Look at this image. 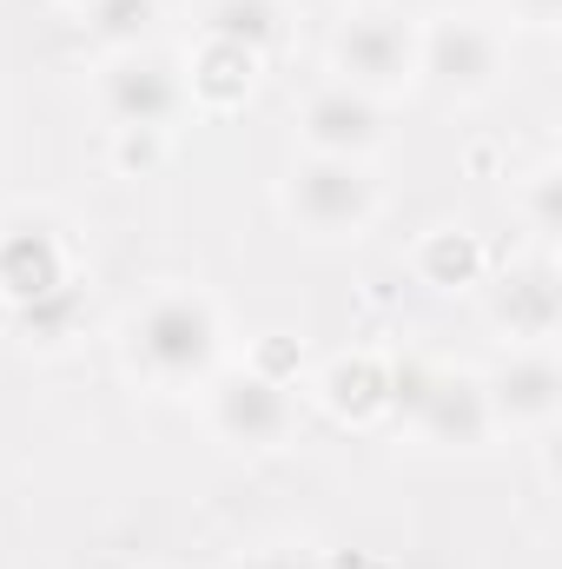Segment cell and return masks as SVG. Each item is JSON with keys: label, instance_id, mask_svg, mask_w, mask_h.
I'll return each instance as SVG.
<instances>
[{"label": "cell", "instance_id": "9", "mask_svg": "<svg viewBox=\"0 0 562 569\" xmlns=\"http://www.w3.org/2000/svg\"><path fill=\"white\" fill-rule=\"evenodd\" d=\"M411 430L436 450H483L496 437V418H490V398H483V378L476 371H443L430 365V385H423L418 411H411Z\"/></svg>", "mask_w": 562, "mask_h": 569}, {"label": "cell", "instance_id": "3", "mask_svg": "<svg viewBox=\"0 0 562 569\" xmlns=\"http://www.w3.org/2000/svg\"><path fill=\"white\" fill-rule=\"evenodd\" d=\"M331 67L344 87L358 93H398L418 80V27L384 13V7H358L338 33H331Z\"/></svg>", "mask_w": 562, "mask_h": 569}, {"label": "cell", "instance_id": "6", "mask_svg": "<svg viewBox=\"0 0 562 569\" xmlns=\"http://www.w3.org/2000/svg\"><path fill=\"white\" fill-rule=\"evenodd\" d=\"M100 107L113 127H133V133H165L179 113H185V73L165 60V53H145L127 47L107 60L100 73Z\"/></svg>", "mask_w": 562, "mask_h": 569}, {"label": "cell", "instance_id": "16", "mask_svg": "<svg viewBox=\"0 0 562 569\" xmlns=\"http://www.w3.org/2000/svg\"><path fill=\"white\" fill-rule=\"evenodd\" d=\"M13 325L27 331V345H67V338L87 325V298H80V284H67V291H53V298H40V305L13 311Z\"/></svg>", "mask_w": 562, "mask_h": 569}, {"label": "cell", "instance_id": "21", "mask_svg": "<svg viewBox=\"0 0 562 569\" xmlns=\"http://www.w3.org/2000/svg\"><path fill=\"white\" fill-rule=\"evenodd\" d=\"M510 7H516L523 27H556V13H562V0H510Z\"/></svg>", "mask_w": 562, "mask_h": 569}, {"label": "cell", "instance_id": "23", "mask_svg": "<svg viewBox=\"0 0 562 569\" xmlns=\"http://www.w3.org/2000/svg\"><path fill=\"white\" fill-rule=\"evenodd\" d=\"M80 7H93V0H80Z\"/></svg>", "mask_w": 562, "mask_h": 569}, {"label": "cell", "instance_id": "19", "mask_svg": "<svg viewBox=\"0 0 562 569\" xmlns=\"http://www.w3.org/2000/svg\"><path fill=\"white\" fill-rule=\"evenodd\" d=\"M239 569H324V563H318V550H304V543H265V550H252Z\"/></svg>", "mask_w": 562, "mask_h": 569}, {"label": "cell", "instance_id": "13", "mask_svg": "<svg viewBox=\"0 0 562 569\" xmlns=\"http://www.w3.org/2000/svg\"><path fill=\"white\" fill-rule=\"evenodd\" d=\"M252 80H259V53H245L232 40H199L185 100H199V107H239L252 93Z\"/></svg>", "mask_w": 562, "mask_h": 569}, {"label": "cell", "instance_id": "12", "mask_svg": "<svg viewBox=\"0 0 562 569\" xmlns=\"http://www.w3.org/2000/svg\"><path fill=\"white\" fill-rule=\"evenodd\" d=\"M318 398H324L338 418H351V425L391 418V365L371 358V351H351V358H338V365L318 378Z\"/></svg>", "mask_w": 562, "mask_h": 569}, {"label": "cell", "instance_id": "22", "mask_svg": "<svg viewBox=\"0 0 562 569\" xmlns=\"http://www.w3.org/2000/svg\"><path fill=\"white\" fill-rule=\"evenodd\" d=\"M358 7H384V0H358Z\"/></svg>", "mask_w": 562, "mask_h": 569}, {"label": "cell", "instance_id": "11", "mask_svg": "<svg viewBox=\"0 0 562 569\" xmlns=\"http://www.w3.org/2000/svg\"><path fill=\"white\" fill-rule=\"evenodd\" d=\"M490 318L496 331H510V345H550L562 325V272L550 259H523L496 279L490 298Z\"/></svg>", "mask_w": 562, "mask_h": 569}, {"label": "cell", "instance_id": "18", "mask_svg": "<svg viewBox=\"0 0 562 569\" xmlns=\"http://www.w3.org/2000/svg\"><path fill=\"white\" fill-rule=\"evenodd\" d=\"M523 212H530L536 239H556L562 232V166L556 159H543V166L523 179Z\"/></svg>", "mask_w": 562, "mask_h": 569}, {"label": "cell", "instance_id": "15", "mask_svg": "<svg viewBox=\"0 0 562 569\" xmlns=\"http://www.w3.org/2000/svg\"><path fill=\"white\" fill-rule=\"evenodd\" d=\"M205 40H232V47L265 60L284 40V7L279 0H212L205 7Z\"/></svg>", "mask_w": 562, "mask_h": 569}, {"label": "cell", "instance_id": "10", "mask_svg": "<svg viewBox=\"0 0 562 569\" xmlns=\"http://www.w3.org/2000/svg\"><path fill=\"white\" fill-rule=\"evenodd\" d=\"M298 133H304L311 152H324V159H371V152L384 146V107H378L371 93L331 80V87H318V93L304 100Z\"/></svg>", "mask_w": 562, "mask_h": 569}, {"label": "cell", "instance_id": "8", "mask_svg": "<svg viewBox=\"0 0 562 569\" xmlns=\"http://www.w3.org/2000/svg\"><path fill=\"white\" fill-rule=\"evenodd\" d=\"M496 430H550L562 411V371L550 345H516L490 378H483Z\"/></svg>", "mask_w": 562, "mask_h": 569}, {"label": "cell", "instance_id": "5", "mask_svg": "<svg viewBox=\"0 0 562 569\" xmlns=\"http://www.w3.org/2000/svg\"><path fill=\"white\" fill-rule=\"evenodd\" d=\"M418 80H430V93L470 107V100L496 93V80H503V40L483 20L450 13L430 33H418Z\"/></svg>", "mask_w": 562, "mask_h": 569}, {"label": "cell", "instance_id": "14", "mask_svg": "<svg viewBox=\"0 0 562 569\" xmlns=\"http://www.w3.org/2000/svg\"><path fill=\"white\" fill-rule=\"evenodd\" d=\"M483 246H476V232H463V226H443V232H430L418 246V279L430 291H470V284H483Z\"/></svg>", "mask_w": 562, "mask_h": 569}, {"label": "cell", "instance_id": "7", "mask_svg": "<svg viewBox=\"0 0 562 569\" xmlns=\"http://www.w3.org/2000/svg\"><path fill=\"white\" fill-rule=\"evenodd\" d=\"M73 284V252L47 219H7L0 226V305L27 311Z\"/></svg>", "mask_w": 562, "mask_h": 569}, {"label": "cell", "instance_id": "17", "mask_svg": "<svg viewBox=\"0 0 562 569\" xmlns=\"http://www.w3.org/2000/svg\"><path fill=\"white\" fill-rule=\"evenodd\" d=\"M152 13H159V0H93L87 7V27H93V40H107L113 53H127V47L145 40Z\"/></svg>", "mask_w": 562, "mask_h": 569}, {"label": "cell", "instance_id": "4", "mask_svg": "<svg viewBox=\"0 0 562 569\" xmlns=\"http://www.w3.org/2000/svg\"><path fill=\"white\" fill-rule=\"evenodd\" d=\"M205 411L212 430L239 450H272L291 437L298 425V405H291V385H284L272 365H239V371H212L205 378Z\"/></svg>", "mask_w": 562, "mask_h": 569}, {"label": "cell", "instance_id": "20", "mask_svg": "<svg viewBox=\"0 0 562 569\" xmlns=\"http://www.w3.org/2000/svg\"><path fill=\"white\" fill-rule=\"evenodd\" d=\"M159 159V133H133V127H120V172H145Z\"/></svg>", "mask_w": 562, "mask_h": 569}, {"label": "cell", "instance_id": "2", "mask_svg": "<svg viewBox=\"0 0 562 569\" xmlns=\"http://www.w3.org/2000/svg\"><path fill=\"white\" fill-rule=\"evenodd\" d=\"M284 219L311 239H358L378 219V179L364 159H324L311 152L284 179Z\"/></svg>", "mask_w": 562, "mask_h": 569}, {"label": "cell", "instance_id": "1", "mask_svg": "<svg viewBox=\"0 0 562 569\" xmlns=\"http://www.w3.org/2000/svg\"><path fill=\"white\" fill-rule=\"evenodd\" d=\"M127 365L140 371L152 391H192L219 371L225 358V318L205 291L192 284H165L152 291L140 311L127 318Z\"/></svg>", "mask_w": 562, "mask_h": 569}]
</instances>
